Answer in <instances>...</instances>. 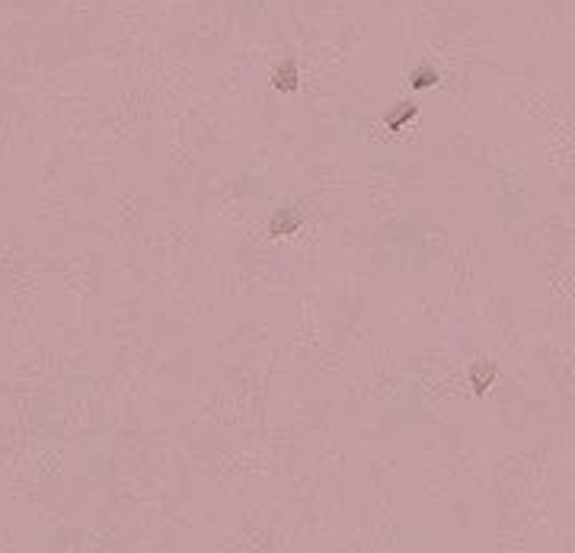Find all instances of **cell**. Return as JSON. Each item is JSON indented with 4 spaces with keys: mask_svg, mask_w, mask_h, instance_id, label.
<instances>
[{
    "mask_svg": "<svg viewBox=\"0 0 575 553\" xmlns=\"http://www.w3.org/2000/svg\"><path fill=\"white\" fill-rule=\"evenodd\" d=\"M435 81H438V74H435L432 68H419L413 74V87H432Z\"/></svg>",
    "mask_w": 575,
    "mask_h": 553,
    "instance_id": "6da1fadb",
    "label": "cell"
}]
</instances>
